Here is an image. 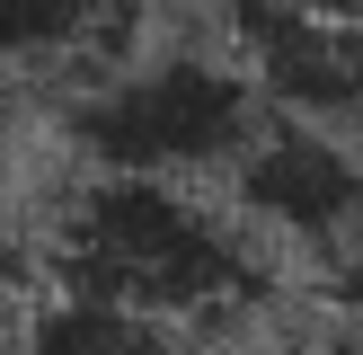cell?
<instances>
[{
	"label": "cell",
	"instance_id": "obj_1",
	"mask_svg": "<svg viewBox=\"0 0 363 355\" xmlns=\"http://www.w3.org/2000/svg\"><path fill=\"white\" fill-rule=\"evenodd\" d=\"M45 284L80 302L169 320V329H222L266 302V248L186 178L151 169H89L45 204Z\"/></svg>",
	"mask_w": 363,
	"mask_h": 355
},
{
	"label": "cell",
	"instance_id": "obj_2",
	"mask_svg": "<svg viewBox=\"0 0 363 355\" xmlns=\"http://www.w3.org/2000/svg\"><path fill=\"white\" fill-rule=\"evenodd\" d=\"M266 98L230 53H142L106 62L98 89L71 98V151L89 169H151V178H230Z\"/></svg>",
	"mask_w": 363,
	"mask_h": 355
},
{
	"label": "cell",
	"instance_id": "obj_3",
	"mask_svg": "<svg viewBox=\"0 0 363 355\" xmlns=\"http://www.w3.org/2000/svg\"><path fill=\"white\" fill-rule=\"evenodd\" d=\"M222 53L275 116L363 142V18H337L319 0H222Z\"/></svg>",
	"mask_w": 363,
	"mask_h": 355
},
{
	"label": "cell",
	"instance_id": "obj_4",
	"mask_svg": "<svg viewBox=\"0 0 363 355\" xmlns=\"http://www.w3.org/2000/svg\"><path fill=\"white\" fill-rule=\"evenodd\" d=\"M230 204L284 240L319 248V258L363 248V151L346 133H319V124L266 106L248 151L230 160Z\"/></svg>",
	"mask_w": 363,
	"mask_h": 355
},
{
	"label": "cell",
	"instance_id": "obj_5",
	"mask_svg": "<svg viewBox=\"0 0 363 355\" xmlns=\"http://www.w3.org/2000/svg\"><path fill=\"white\" fill-rule=\"evenodd\" d=\"M142 27V0H0V71L116 62Z\"/></svg>",
	"mask_w": 363,
	"mask_h": 355
},
{
	"label": "cell",
	"instance_id": "obj_6",
	"mask_svg": "<svg viewBox=\"0 0 363 355\" xmlns=\"http://www.w3.org/2000/svg\"><path fill=\"white\" fill-rule=\"evenodd\" d=\"M9 355H195V337L169 329V320L116 311V302L45 293V302H27V311H18Z\"/></svg>",
	"mask_w": 363,
	"mask_h": 355
},
{
	"label": "cell",
	"instance_id": "obj_7",
	"mask_svg": "<svg viewBox=\"0 0 363 355\" xmlns=\"http://www.w3.org/2000/svg\"><path fill=\"white\" fill-rule=\"evenodd\" d=\"M275 355H363V329H354V320H328V329L293 337V346H275Z\"/></svg>",
	"mask_w": 363,
	"mask_h": 355
},
{
	"label": "cell",
	"instance_id": "obj_8",
	"mask_svg": "<svg viewBox=\"0 0 363 355\" xmlns=\"http://www.w3.org/2000/svg\"><path fill=\"white\" fill-rule=\"evenodd\" d=\"M319 9H337V18H363V0H319Z\"/></svg>",
	"mask_w": 363,
	"mask_h": 355
},
{
	"label": "cell",
	"instance_id": "obj_9",
	"mask_svg": "<svg viewBox=\"0 0 363 355\" xmlns=\"http://www.w3.org/2000/svg\"><path fill=\"white\" fill-rule=\"evenodd\" d=\"M0 160H9V98H0Z\"/></svg>",
	"mask_w": 363,
	"mask_h": 355
}]
</instances>
